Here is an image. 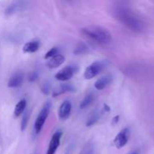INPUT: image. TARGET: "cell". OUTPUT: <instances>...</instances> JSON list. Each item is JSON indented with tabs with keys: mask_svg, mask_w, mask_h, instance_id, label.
<instances>
[{
	"mask_svg": "<svg viewBox=\"0 0 154 154\" xmlns=\"http://www.w3.org/2000/svg\"><path fill=\"white\" fill-rule=\"evenodd\" d=\"M112 15L117 21L136 33H143L146 30V23L142 18L124 2H116L111 9Z\"/></svg>",
	"mask_w": 154,
	"mask_h": 154,
	"instance_id": "obj_1",
	"label": "cell"
},
{
	"mask_svg": "<svg viewBox=\"0 0 154 154\" xmlns=\"http://www.w3.org/2000/svg\"><path fill=\"white\" fill-rule=\"evenodd\" d=\"M81 32L87 37L102 45H108L111 42L112 35L107 29L99 26H88L81 29Z\"/></svg>",
	"mask_w": 154,
	"mask_h": 154,
	"instance_id": "obj_2",
	"label": "cell"
},
{
	"mask_svg": "<svg viewBox=\"0 0 154 154\" xmlns=\"http://www.w3.org/2000/svg\"><path fill=\"white\" fill-rule=\"evenodd\" d=\"M51 102L48 101V102H47L44 105L43 108H42V109L39 112L34 125V129L36 134H39L41 131H42V128H43L44 125L45 123V121H46L47 118H48V114H49L50 111H51Z\"/></svg>",
	"mask_w": 154,
	"mask_h": 154,
	"instance_id": "obj_3",
	"label": "cell"
},
{
	"mask_svg": "<svg viewBox=\"0 0 154 154\" xmlns=\"http://www.w3.org/2000/svg\"><path fill=\"white\" fill-rule=\"evenodd\" d=\"M105 64L104 62L101 61H96L92 63L91 65L87 67L84 72V78L86 79H92V78H95L97 76L100 72L103 71L105 69Z\"/></svg>",
	"mask_w": 154,
	"mask_h": 154,
	"instance_id": "obj_4",
	"label": "cell"
},
{
	"mask_svg": "<svg viewBox=\"0 0 154 154\" xmlns=\"http://www.w3.org/2000/svg\"><path fill=\"white\" fill-rule=\"evenodd\" d=\"M77 66H67L60 71H59L55 75V78L60 81H67L73 77V75L78 72Z\"/></svg>",
	"mask_w": 154,
	"mask_h": 154,
	"instance_id": "obj_5",
	"label": "cell"
},
{
	"mask_svg": "<svg viewBox=\"0 0 154 154\" xmlns=\"http://www.w3.org/2000/svg\"><path fill=\"white\" fill-rule=\"evenodd\" d=\"M130 136V130L129 128H125L120 131L114 140V144L117 149L124 147L128 143Z\"/></svg>",
	"mask_w": 154,
	"mask_h": 154,
	"instance_id": "obj_6",
	"label": "cell"
},
{
	"mask_svg": "<svg viewBox=\"0 0 154 154\" xmlns=\"http://www.w3.org/2000/svg\"><path fill=\"white\" fill-rule=\"evenodd\" d=\"M29 2L26 1H14L11 3L5 11L6 16H11L17 12L23 11L28 5Z\"/></svg>",
	"mask_w": 154,
	"mask_h": 154,
	"instance_id": "obj_7",
	"label": "cell"
},
{
	"mask_svg": "<svg viewBox=\"0 0 154 154\" xmlns=\"http://www.w3.org/2000/svg\"><path fill=\"white\" fill-rule=\"evenodd\" d=\"M62 135H63V132L61 130L57 131L53 135L51 141H50L49 147H48V151H47L46 154H55L57 150V148H58L60 144Z\"/></svg>",
	"mask_w": 154,
	"mask_h": 154,
	"instance_id": "obj_8",
	"label": "cell"
},
{
	"mask_svg": "<svg viewBox=\"0 0 154 154\" xmlns=\"http://www.w3.org/2000/svg\"><path fill=\"white\" fill-rule=\"evenodd\" d=\"M24 79V75L21 72H17L12 75L8 83V87L10 88H17L23 84Z\"/></svg>",
	"mask_w": 154,
	"mask_h": 154,
	"instance_id": "obj_9",
	"label": "cell"
},
{
	"mask_svg": "<svg viewBox=\"0 0 154 154\" xmlns=\"http://www.w3.org/2000/svg\"><path fill=\"white\" fill-rule=\"evenodd\" d=\"M72 111V103L69 100H66L60 105L59 110V117L61 120H66L69 117Z\"/></svg>",
	"mask_w": 154,
	"mask_h": 154,
	"instance_id": "obj_10",
	"label": "cell"
},
{
	"mask_svg": "<svg viewBox=\"0 0 154 154\" xmlns=\"http://www.w3.org/2000/svg\"><path fill=\"white\" fill-rule=\"evenodd\" d=\"M69 92H72H72H75V87L72 84H68V83L67 84H60V87H58L54 90L53 96L57 97L60 95L66 93H69Z\"/></svg>",
	"mask_w": 154,
	"mask_h": 154,
	"instance_id": "obj_11",
	"label": "cell"
},
{
	"mask_svg": "<svg viewBox=\"0 0 154 154\" xmlns=\"http://www.w3.org/2000/svg\"><path fill=\"white\" fill-rule=\"evenodd\" d=\"M113 80V77L111 75H106L105 76L102 77L96 81L94 84V87L96 90H102L105 89L107 86L109 85Z\"/></svg>",
	"mask_w": 154,
	"mask_h": 154,
	"instance_id": "obj_12",
	"label": "cell"
},
{
	"mask_svg": "<svg viewBox=\"0 0 154 154\" xmlns=\"http://www.w3.org/2000/svg\"><path fill=\"white\" fill-rule=\"evenodd\" d=\"M64 62V56L62 55V54H58L57 55L54 56L52 58L50 59V60L48 63V67L49 68V69H56V68L61 66Z\"/></svg>",
	"mask_w": 154,
	"mask_h": 154,
	"instance_id": "obj_13",
	"label": "cell"
},
{
	"mask_svg": "<svg viewBox=\"0 0 154 154\" xmlns=\"http://www.w3.org/2000/svg\"><path fill=\"white\" fill-rule=\"evenodd\" d=\"M40 42L38 40H33L29 42H27L25 44V45L23 48V51L24 53H27V54H32V53H35L39 49L40 47Z\"/></svg>",
	"mask_w": 154,
	"mask_h": 154,
	"instance_id": "obj_14",
	"label": "cell"
},
{
	"mask_svg": "<svg viewBox=\"0 0 154 154\" xmlns=\"http://www.w3.org/2000/svg\"><path fill=\"white\" fill-rule=\"evenodd\" d=\"M26 99H21L18 102L16 106L14 108V115L15 117H18L23 114V112L26 110Z\"/></svg>",
	"mask_w": 154,
	"mask_h": 154,
	"instance_id": "obj_15",
	"label": "cell"
},
{
	"mask_svg": "<svg viewBox=\"0 0 154 154\" xmlns=\"http://www.w3.org/2000/svg\"><path fill=\"white\" fill-rule=\"evenodd\" d=\"M100 117H101V113L99 110H96V111H93V112L90 114V117H89L88 120H87V123H86L87 126H88L89 127V126H93V125H94L95 123H97L98 120H99V118H100Z\"/></svg>",
	"mask_w": 154,
	"mask_h": 154,
	"instance_id": "obj_16",
	"label": "cell"
},
{
	"mask_svg": "<svg viewBox=\"0 0 154 154\" xmlns=\"http://www.w3.org/2000/svg\"><path fill=\"white\" fill-rule=\"evenodd\" d=\"M89 51V48L84 42H79L75 47L74 50V54L75 55H82V54H87Z\"/></svg>",
	"mask_w": 154,
	"mask_h": 154,
	"instance_id": "obj_17",
	"label": "cell"
},
{
	"mask_svg": "<svg viewBox=\"0 0 154 154\" xmlns=\"http://www.w3.org/2000/svg\"><path fill=\"white\" fill-rule=\"evenodd\" d=\"M93 99H94V96H93V94L87 95L85 96V98L81 101V104H80V108H81V109H85L87 107L91 105Z\"/></svg>",
	"mask_w": 154,
	"mask_h": 154,
	"instance_id": "obj_18",
	"label": "cell"
},
{
	"mask_svg": "<svg viewBox=\"0 0 154 154\" xmlns=\"http://www.w3.org/2000/svg\"><path fill=\"white\" fill-rule=\"evenodd\" d=\"M94 143L93 142V141H89L84 145L81 154H93L94 153Z\"/></svg>",
	"mask_w": 154,
	"mask_h": 154,
	"instance_id": "obj_19",
	"label": "cell"
},
{
	"mask_svg": "<svg viewBox=\"0 0 154 154\" xmlns=\"http://www.w3.org/2000/svg\"><path fill=\"white\" fill-rule=\"evenodd\" d=\"M29 119V112L28 111H25L23 114L22 121H21V131H24L26 129Z\"/></svg>",
	"mask_w": 154,
	"mask_h": 154,
	"instance_id": "obj_20",
	"label": "cell"
},
{
	"mask_svg": "<svg viewBox=\"0 0 154 154\" xmlns=\"http://www.w3.org/2000/svg\"><path fill=\"white\" fill-rule=\"evenodd\" d=\"M58 52H59L58 48H57V47L52 48L51 50H50L49 51H48V52L45 54V59L52 58V57H54V56L57 55V54H58Z\"/></svg>",
	"mask_w": 154,
	"mask_h": 154,
	"instance_id": "obj_21",
	"label": "cell"
},
{
	"mask_svg": "<svg viewBox=\"0 0 154 154\" xmlns=\"http://www.w3.org/2000/svg\"><path fill=\"white\" fill-rule=\"evenodd\" d=\"M41 90H42V93L45 95H48L51 92V84L48 81H45V82L42 84V87H41Z\"/></svg>",
	"mask_w": 154,
	"mask_h": 154,
	"instance_id": "obj_22",
	"label": "cell"
},
{
	"mask_svg": "<svg viewBox=\"0 0 154 154\" xmlns=\"http://www.w3.org/2000/svg\"><path fill=\"white\" fill-rule=\"evenodd\" d=\"M38 78V74L37 72H31L29 75V81L30 82H35L36 81Z\"/></svg>",
	"mask_w": 154,
	"mask_h": 154,
	"instance_id": "obj_23",
	"label": "cell"
},
{
	"mask_svg": "<svg viewBox=\"0 0 154 154\" xmlns=\"http://www.w3.org/2000/svg\"><path fill=\"white\" fill-rule=\"evenodd\" d=\"M119 120H120V116L117 115L113 118L112 120V124L113 125H116L117 123H119Z\"/></svg>",
	"mask_w": 154,
	"mask_h": 154,
	"instance_id": "obj_24",
	"label": "cell"
},
{
	"mask_svg": "<svg viewBox=\"0 0 154 154\" xmlns=\"http://www.w3.org/2000/svg\"><path fill=\"white\" fill-rule=\"evenodd\" d=\"M104 110H105V111H108H108H111V108H110L108 105H106V104H104Z\"/></svg>",
	"mask_w": 154,
	"mask_h": 154,
	"instance_id": "obj_25",
	"label": "cell"
},
{
	"mask_svg": "<svg viewBox=\"0 0 154 154\" xmlns=\"http://www.w3.org/2000/svg\"><path fill=\"white\" fill-rule=\"evenodd\" d=\"M132 154H137V153H132Z\"/></svg>",
	"mask_w": 154,
	"mask_h": 154,
	"instance_id": "obj_26",
	"label": "cell"
}]
</instances>
